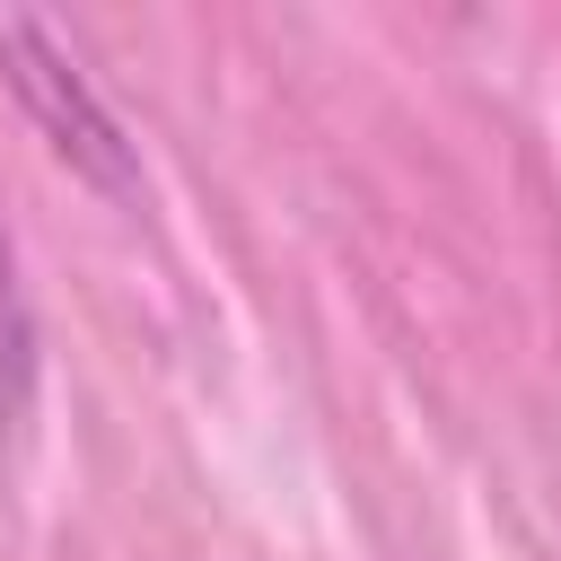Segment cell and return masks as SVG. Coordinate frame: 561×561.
Returning <instances> with one entry per match:
<instances>
[{"label": "cell", "instance_id": "7a4b0ae2", "mask_svg": "<svg viewBox=\"0 0 561 561\" xmlns=\"http://www.w3.org/2000/svg\"><path fill=\"white\" fill-rule=\"evenodd\" d=\"M0 298H9V254H0Z\"/></svg>", "mask_w": 561, "mask_h": 561}, {"label": "cell", "instance_id": "6da1fadb", "mask_svg": "<svg viewBox=\"0 0 561 561\" xmlns=\"http://www.w3.org/2000/svg\"><path fill=\"white\" fill-rule=\"evenodd\" d=\"M9 61H18V70H9V88L35 105V123L53 131V149H61L70 167H88L96 184H123V175H131V158H123V140H114V123H105V114L88 105V88L44 53V35H35V26H9Z\"/></svg>", "mask_w": 561, "mask_h": 561}]
</instances>
